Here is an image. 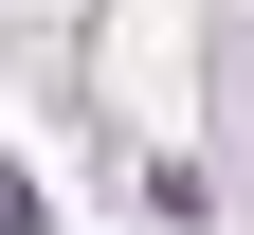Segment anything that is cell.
Returning <instances> with one entry per match:
<instances>
[{
    "mask_svg": "<svg viewBox=\"0 0 254 235\" xmlns=\"http://www.w3.org/2000/svg\"><path fill=\"white\" fill-rule=\"evenodd\" d=\"M0 235H37V181H18V163H0Z\"/></svg>",
    "mask_w": 254,
    "mask_h": 235,
    "instance_id": "1",
    "label": "cell"
}]
</instances>
